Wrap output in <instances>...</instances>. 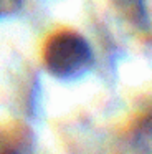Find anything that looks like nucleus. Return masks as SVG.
<instances>
[{"label":"nucleus","instance_id":"1","mask_svg":"<svg viewBox=\"0 0 152 154\" xmlns=\"http://www.w3.org/2000/svg\"><path fill=\"white\" fill-rule=\"evenodd\" d=\"M43 61L55 78L73 80L89 70L93 65V50L79 33L59 32L45 45Z\"/></svg>","mask_w":152,"mask_h":154},{"label":"nucleus","instance_id":"2","mask_svg":"<svg viewBox=\"0 0 152 154\" xmlns=\"http://www.w3.org/2000/svg\"><path fill=\"white\" fill-rule=\"evenodd\" d=\"M117 12L135 27L147 25V12H145L144 0H114Z\"/></svg>","mask_w":152,"mask_h":154},{"label":"nucleus","instance_id":"3","mask_svg":"<svg viewBox=\"0 0 152 154\" xmlns=\"http://www.w3.org/2000/svg\"><path fill=\"white\" fill-rule=\"evenodd\" d=\"M23 0H0V18L10 17L22 8Z\"/></svg>","mask_w":152,"mask_h":154}]
</instances>
